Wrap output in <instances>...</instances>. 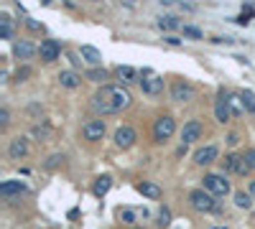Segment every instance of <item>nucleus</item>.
I'll return each instance as SVG.
<instances>
[{
	"label": "nucleus",
	"instance_id": "nucleus-31",
	"mask_svg": "<svg viewBox=\"0 0 255 229\" xmlns=\"http://www.w3.org/2000/svg\"><path fill=\"white\" fill-rule=\"evenodd\" d=\"M156 224H158V227H169V224H171V211H169L166 206L158 211V222H156Z\"/></svg>",
	"mask_w": 255,
	"mask_h": 229
},
{
	"label": "nucleus",
	"instance_id": "nucleus-6",
	"mask_svg": "<svg viewBox=\"0 0 255 229\" xmlns=\"http://www.w3.org/2000/svg\"><path fill=\"white\" fill-rule=\"evenodd\" d=\"M222 168H224V171H230V173H237V176H245L250 171L245 156H237V153H230V156L222 161Z\"/></svg>",
	"mask_w": 255,
	"mask_h": 229
},
{
	"label": "nucleus",
	"instance_id": "nucleus-11",
	"mask_svg": "<svg viewBox=\"0 0 255 229\" xmlns=\"http://www.w3.org/2000/svg\"><path fill=\"white\" fill-rule=\"evenodd\" d=\"M217 156H219L217 145H204V148H199L197 153H194V163L197 165H209V163L217 161Z\"/></svg>",
	"mask_w": 255,
	"mask_h": 229
},
{
	"label": "nucleus",
	"instance_id": "nucleus-1",
	"mask_svg": "<svg viewBox=\"0 0 255 229\" xmlns=\"http://www.w3.org/2000/svg\"><path fill=\"white\" fill-rule=\"evenodd\" d=\"M130 104H133V95L125 89V84H102V89L95 92L92 97L95 112H102V115L123 112Z\"/></svg>",
	"mask_w": 255,
	"mask_h": 229
},
{
	"label": "nucleus",
	"instance_id": "nucleus-36",
	"mask_svg": "<svg viewBox=\"0 0 255 229\" xmlns=\"http://www.w3.org/2000/svg\"><path fill=\"white\" fill-rule=\"evenodd\" d=\"M163 41H166V43H171V46H179V43H182V38H176V36H166Z\"/></svg>",
	"mask_w": 255,
	"mask_h": 229
},
{
	"label": "nucleus",
	"instance_id": "nucleus-30",
	"mask_svg": "<svg viewBox=\"0 0 255 229\" xmlns=\"http://www.w3.org/2000/svg\"><path fill=\"white\" fill-rule=\"evenodd\" d=\"M182 31H184V36H186V38H197V41H199V38H204L202 28H197V26H184Z\"/></svg>",
	"mask_w": 255,
	"mask_h": 229
},
{
	"label": "nucleus",
	"instance_id": "nucleus-7",
	"mask_svg": "<svg viewBox=\"0 0 255 229\" xmlns=\"http://www.w3.org/2000/svg\"><path fill=\"white\" fill-rule=\"evenodd\" d=\"M82 135H84V140L89 143H97L105 137V120H89L82 125Z\"/></svg>",
	"mask_w": 255,
	"mask_h": 229
},
{
	"label": "nucleus",
	"instance_id": "nucleus-23",
	"mask_svg": "<svg viewBox=\"0 0 255 229\" xmlns=\"http://www.w3.org/2000/svg\"><path fill=\"white\" fill-rule=\"evenodd\" d=\"M117 76H120V82H123V84H130V82L138 79V71L133 66H117Z\"/></svg>",
	"mask_w": 255,
	"mask_h": 229
},
{
	"label": "nucleus",
	"instance_id": "nucleus-4",
	"mask_svg": "<svg viewBox=\"0 0 255 229\" xmlns=\"http://www.w3.org/2000/svg\"><path fill=\"white\" fill-rule=\"evenodd\" d=\"M204 189L212 194L215 198L217 196H227L230 194V181L224 176H219V173H207L204 176Z\"/></svg>",
	"mask_w": 255,
	"mask_h": 229
},
{
	"label": "nucleus",
	"instance_id": "nucleus-12",
	"mask_svg": "<svg viewBox=\"0 0 255 229\" xmlns=\"http://www.w3.org/2000/svg\"><path fill=\"white\" fill-rule=\"evenodd\" d=\"M38 54H41V59H43V61H56V59H59V54H62V46H59L54 38H46V41H41Z\"/></svg>",
	"mask_w": 255,
	"mask_h": 229
},
{
	"label": "nucleus",
	"instance_id": "nucleus-25",
	"mask_svg": "<svg viewBox=\"0 0 255 229\" xmlns=\"http://www.w3.org/2000/svg\"><path fill=\"white\" fill-rule=\"evenodd\" d=\"M227 99H230V107H232V115H245V112H248L245 104H243V97H240V95H230Z\"/></svg>",
	"mask_w": 255,
	"mask_h": 229
},
{
	"label": "nucleus",
	"instance_id": "nucleus-18",
	"mask_svg": "<svg viewBox=\"0 0 255 229\" xmlns=\"http://www.w3.org/2000/svg\"><path fill=\"white\" fill-rule=\"evenodd\" d=\"M13 54H16L18 59H31L34 54H38V49L34 43H28V41H18L16 46H13Z\"/></svg>",
	"mask_w": 255,
	"mask_h": 229
},
{
	"label": "nucleus",
	"instance_id": "nucleus-22",
	"mask_svg": "<svg viewBox=\"0 0 255 229\" xmlns=\"http://www.w3.org/2000/svg\"><path fill=\"white\" fill-rule=\"evenodd\" d=\"M110 186H112V178L110 176H100L97 181H95V196H105V194H108L110 191Z\"/></svg>",
	"mask_w": 255,
	"mask_h": 229
},
{
	"label": "nucleus",
	"instance_id": "nucleus-14",
	"mask_svg": "<svg viewBox=\"0 0 255 229\" xmlns=\"http://www.w3.org/2000/svg\"><path fill=\"white\" fill-rule=\"evenodd\" d=\"M202 137V122L199 120H189L186 125H184V130H182V140H184V145H189V143H194V140H199Z\"/></svg>",
	"mask_w": 255,
	"mask_h": 229
},
{
	"label": "nucleus",
	"instance_id": "nucleus-34",
	"mask_svg": "<svg viewBox=\"0 0 255 229\" xmlns=\"http://www.w3.org/2000/svg\"><path fill=\"white\" fill-rule=\"evenodd\" d=\"M8 122H10V112L3 107V110H0V128H8Z\"/></svg>",
	"mask_w": 255,
	"mask_h": 229
},
{
	"label": "nucleus",
	"instance_id": "nucleus-33",
	"mask_svg": "<svg viewBox=\"0 0 255 229\" xmlns=\"http://www.w3.org/2000/svg\"><path fill=\"white\" fill-rule=\"evenodd\" d=\"M245 161H248V165H250V171H255V148L245 150Z\"/></svg>",
	"mask_w": 255,
	"mask_h": 229
},
{
	"label": "nucleus",
	"instance_id": "nucleus-13",
	"mask_svg": "<svg viewBox=\"0 0 255 229\" xmlns=\"http://www.w3.org/2000/svg\"><path fill=\"white\" fill-rule=\"evenodd\" d=\"M215 117H217V122H222V125L232 120V107H230V99L224 95H219V99L215 102Z\"/></svg>",
	"mask_w": 255,
	"mask_h": 229
},
{
	"label": "nucleus",
	"instance_id": "nucleus-20",
	"mask_svg": "<svg viewBox=\"0 0 255 229\" xmlns=\"http://www.w3.org/2000/svg\"><path fill=\"white\" fill-rule=\"evenodd\" d=\"M158 28L161 31H176V28H182V21H179L176 15H161V18H158Z\"/></svg>",
	"mask_w": 255,
	"mask_h": 229
},
{
	"label": "nucleus",
	"instance_id": "nucleus-19",
	"mask_svg": "<svg viewBox=\"0 0 255 229\" xmlns=\"http://www.w3.org/2000/svg\"><path fill=\"white\" fill-rule=\"evenodd\" d=\"M138 191L146 196V198H161V189L156 186V183H151V181H143V183H138Z\"/></svg>",
	"mask_w": 255,
	"mask_h": 229
},
{
	"label": "nucleus",
	"instance_id": "nucleus-17",
	"mask_svg": "<svg viewBox=\"0 0 255 229\" xmlns=\"http://www.w3.org/2000/svg\"><path fill=\"white\" fill-rule=\"evenodd\" d=\"M0 36H3L5 41H13L16 38V28H13V18L8 13L0 15Z\"/></svg>",
	"mask_w": 255,
	"mask_h": 229
},
{
	"label": "nucleus",
	"instance_id": "nucleus-28",
	"mask_svg": "<svg viewBox=\"0 0 255 229\" xmlns=\"http://www.w3.org/2000/svg\"><path fill=\"white\" fill-rule=\"evenodd\" d=\"M136 219H138V214L133 209H120V222L123 224H136Z\"/></svg>",
	"mask_w": 255,
	"mask_h": 229
},
{
	"label": "nucleus",
	"instance_id": "nucleus-32",
	"mask_svg": "<svg viewBox=\"0 0 255 229\" xmlns=\"http://www.w3.org/2000/svg\"><path fill=\"white\" fill-rule=\"evenodd\" d=\"M31 74H34L31 69H28V66H23V69H18V71H16V79H18V82H26Z\"/></svg>",
	"mask_w": 255,
	"mask_h": 229
},
{
	"label": "nucleus",
	"instance_id": "nucleus-38",
	"mask_svg": "<svg viewBox=\"0 0 255 229\" xmlns=\"http://www.w3.org/2000/svg\"><path fill=\"white\" fill-rule=\"evenodd\" d=\"M227 143H230V145H237V143H240V137H237V135H235V132H232V135H230V137H227Z\"/></svg>",
	"mask_w": 255,
	"mask_h": 229
},
{
	"label": "nucleus",
	"instance_id": "nucleus-35",
	"mask_svg": "<svg viewBox=\"0 0 255 229\" xmlns=\"http://www.w3.org/2000/svg\"><path fill=\"white\" fill-rule=\"evenodd\" d=\"M59 161H64V156H51V158L46 161V168H56V165H59Z\"/></svg>",
	"mask_w": 255,
	"mask_h": 229
},
{
	"label": "nucleus",
	"instance_id": "nucleus-24",
	"mask_svg": "<svg viewBox=\"0 0 255 229\" xmlns=\"http://www.w3.org/2000/svg\"><path fill=\"white\" fill-rule=\"evenodd\" d=\"M253 201H255V198L250 196V191H237V194H235V206H237V209H250Z\"/></svg>",
	"mask_w": 255,
	"mask_h": 229
},
{
	"label": "nucleus",
	"instance_id": "nucleus-26",
	"mask_svg": "<svg viewBox=\"0 0 255 229\" xmlns=\"http://www.w3.org/2000/svg\"><path fill=\"white\" fill-rule=\"evenodd\" d=\"M34 137H36V140H41V143H46L49 137H51V128L49 125H36L34 128Z\"/></svg>",
	"mask_w": 255,
	"mask_h": 229
},
{
	"label": "nucleus",
	"instance_id": "nucleus-27",
	"mask_svg": "<svg viewBox=\"0 0 255 229\" xmlns=\"http://www.w3.org/2000/svg\"><path fill=\"white\" fill-rule=\"evenodd\" d=\"M87 79H89V82H97V84H100V82H105V79H108V71H105V69H97V66H95V69H89V71H87Z\"/></svg>",
	"mask_w": 255,
	"mask_h": 229
},
{
	"label": "nucleus",
	"instance_id": "nucleus-39",
	"mask_svg": "<svg viewBox=\"0 0 255 229\" xmlns=\"http://www.w3.org/2000/svg\"><path fill=\"white\" fill-rule=\"evenodd\" d=\"M248 191H250V196L255 198V181H250V186H248Z\"/></svg>",
	"mask_w": 255,
	"mask_h": 229
},
{
	"label": "nucleus",
	"instance_id": "nucleus-15",
	"mask_svg": "<svg viewBox=\"0 0 255 229\" xmlns=\"http://www.w3.org/2000/svg\"><path fill=\"white\" fill-rule=\"evenodd\" d=\"M59 84H62V87H67V89H77V87L82 84V76H79L77 71L67 69V71H62V74H59Z\"/></svg>",
	"mask_w": 255,
	"mask_h": 229
},
{
	"label": "nucleus",
	"instance_id": "nucleus-29",
	"mask_svg": "<svg viewBox=\"0 0 255 229\" xmlns=\"http://www.w3.org/2000/svg\"><path fill=\"white\" fill-rule=\"evenodd\" d=\"M243 104H245V110L248 112H255V92H243Z\"/></svg>",
	"mask_w": 255,
	"mask_h": 229
},
{
	"label": "nucleus",
	"instance_id": "nucleus-16",
	"mask_svg": "<svg viewBox=\"0 0 255 229\" xmlns=\"http://www.w3.org/2000/svg\"><path fill=\"white\" fill-rule=\"evenodd\" d=\"M0 194H3L5 198L21 196V194H26V183H21V181H5L3 186H0Z\"/></svg>",
	"mask_w": 255,
	"mask_h": 229
},
{
	"label": "nucleus",
	"instance_id": "nucleus-3",
	"mask_svg": "<svg viewBox=\"0 0 255 229\" xmlns=\"http://www.w3.org/2000/svg\"><path fill=\"white\" fill-rule=\"evenodd\" d=\"M141 89H143V95H148V97H158L163 92V76H158V74L146 69L141 74Z\"/></svg>",
	"mask_w": 255,
	"mask_h": 229
},
{
	"label": "nucleus",
	"instance_id": "nucleus-5",
	"mask_svg": "<svg viewBox=\"0 0 255 229\" xmlns=\"http://www.w3.org/2000/svg\"><path fill=\"white\" fill-rule=\"evenodd\" d=\"M189 201H191V206L197 209V211H215V206H217L215 196L209 194L207 189H194L189 194Z\"/></svg>",
	"mask_w": 255,
	"mask_h": 229
},
{
	"label": "nucleus",
	"instance_id": "nucleus-21",
	"mask_svg": "<svg viewBox=\"0 0 255 229\" xmlns=\"http://www.w3.org/2000/svg\"><path fill=\"white\" fill-rule=\"evenodd\" d=\"M82 56H84V61H89V64H102V54L95 49V46H82Z\"/></svg>",
	"mask_w": 255,
	"mask_h": 229
},
{
	"label": "nucleus",
	"instance_id": "nucleus-9",
	"mask_svg": "<svg viewBox=\"0 0 255 229\" xmlns=\"http://www.w3.org/2000/svg\"><path fill=\"white\" fill-rule=\"evenodd\" d=\"M171 99L174 102H191L194 99V87L189 82H174L171 87Z\"/></svg>",
	"mask_w": 255,
	"mask_h": 229
},
{
	"label": "nucleus",
	"instance_id": "nucleus-8",
	"mask_svg": "<svg viewBox=\"0 0 255 229\" xmlns=\"http://www.w3.org/2000/svg\"><path fill=\"white\" fill-rule=\"evenodd\" d=\"M136 140H138V132L133 130L130 125H123V128H117V130H115V145H117V148L128 150V148L136 145Z\"/></svg>",
	"mask_w": 255,
	"mask_h": 229
},
{
	"label": "nucleus",
	"instance_id": "nucleus-37",
	"mask_svg": "<svg viewBox=\"0 0 255 229\" xmlns=\"http://www.w3.org/2000/svg\"><path fill=\"white\" fill-rule=\"evenodd\" d=\"M26 26H28V28H31V31H41V26H38L36 21H26Z\"/></svg>",
	"mask_w": 255,
	"mask_h": 229
},
{
	"label": "nucleus",
	"instance_id": "nucleus-2",
	"mask_svg": "<svg viewBox=\"0 0 255 229\" xmlns=\"http://www.w3.org/2000/svg\"><path fill=\"white\" fill-rule=\"evenodd\" d=\"M174 132H176V120L171 115H161L153 122V137H156V143H166Z\"/></svg>",
	"mask_w": 255,
	"mask_h": 229
},
{
	"label": "nucleus",
	"instance_id": "nucleus-10",
	"mask_svg": "<svg viewBox=\"0 0 255 229\" xmlns=\"http://www.w3.org/2000/svg\"><path fill=\"white\" fill-rule=\"evenodd\" d=\"M8 156H10L13 161H21V158L28 156V140H26L23 135H18V137H13V140H10V145H8Z\"/></svg>",
	"mask_w": 255,
	"mask_h": 229
}]
</instances>
